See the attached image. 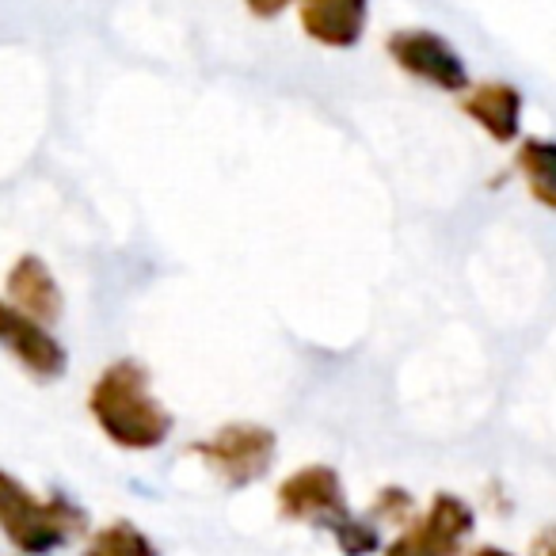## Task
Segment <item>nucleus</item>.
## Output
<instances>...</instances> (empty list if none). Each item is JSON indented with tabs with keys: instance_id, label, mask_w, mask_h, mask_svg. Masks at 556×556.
Instances as JSON below:
<instances>
[{
	"instance_id": "obj_1",
	"label": "nucleus",
	"mask_w": 556,
	"mask_h": 556,
	"mask_svg": "<svg viewBox=\"0 0 556 556\" xmlns=\"http://www.w3.org/2000/svg\"><path fill=\"white\" fill-rule=\"evenodd\" d=\"M88 412L115 446L138 450V454L164 446L176 427L172 412L153 396L149 370L138 358H118L96 378L88 393Z\"/></svg>"
},
{
	"instance_id": "obj_5",
	"label": "nucleus",
	"mask_w": 556,
	"mask_h": 556,
	"mask_svg": "<svg viewBox=\"0 0 556 556\" xmlns=\"http://www.w3.org/2000/svg\"><path fill=\"white\" fill-rule=\"evenodd\" d=\"M278 510L290 522H313L320 530H332L340 518L351 515V503L340 472L328 465H305L278 484Z\"/></svg>"
},
{
	"instance_id": "obj_3",
	"label": "nucleus",
	"mask_w": 556,
	"mask_h": 556,
	"mask_svg": "<svg viewBox=\"0 0 556 556\" xmlns=\"http://www.w3.org/2000/svg\"><path fill=\"white\" fill-rule=\"evenodd\" d=\"M275 431L260 424H229L210 439H199L187 446V454H194L206 465L214 477H222L229 488H244L252 480H260L275 462Z\"/></svg>"
},
{
	"instance_id": "obj_12",
	"label": "nucleus",
	"mask_w": 556,
	"mask_h": 556,
	"mask_svg": "<svg viewBox=\"0 0 556 556\" xmlns=\"http://www.w3.org/2000/svg\"><path fill=\"white\" fill-rule=\"evenodd\" d=\"M80 556H156V545L134 522L118 518V522L100 526V530L88 538Z\"/></svg>"
},
{
	"instance_id": "obj_6",
	"label": "nucleus",
	"mask_w": 556,
	"mask_h": 556,
	"mask_svg": "<svg viewBox=\"0 0 556 556\" xmlns=\"http://www.w3.org/2000/svg\"><path fill=\"white\" fill-rule=\"evenodd\" d=\"M0 348L9 351L35 381L62 378L70 366V355H65L62 340L47 328V320L27 317L9 298H0Z\"/></svg>"
},
{
	"instance_id": "obj_17",
	"label": "nucleus",
	"mask_w": 556,
	"mask_h": 556,
	"mask_svg": "<svg viewBox=\"0 0 556 556\" xmlns=\"http://www.w3.org/2000/svg\"><path fill=\"white\" fill-rule=\"evenodd\" d=\"M472 556H515V553H507V548H500V545H480Z\"/></svg>"
},
{
	"instance_id": "obj_15",
	"label": "nucleus",
	"mask_w": 556,
	"mask_h": 556,
	"mask_svg": "<svg viewBox=\"0 0 556 556\" xmlns=\"http://www.w3.org/2000/svg\"><path fill=\"white\" fill-rule=\"evenodd\" d=\"M526 556H556V526H545V530L530 541V553Z\"/></svg>"
},
{
	"instance_id": "obj_7",
	"label": "nucleus",
	"mask_w": 556,
	"mask_h": 556,
	"mask_svg": "<svg viewBox=\"0 0 556 556\" xmlns=\"http://www.w3.org/2000/svg\"><path fill=\"white\" fill-rule=\"evenodd\" d=\"M389 54L408 77L439 88V92H469V70L462 54L434 31H396L389 39Z\"/></svg>"
},
{
	"instance_id": "obj_2",
	"label": "nucleus",
	"mask_w": 556,
	"mask_h": 556,
	"mask_svg": "<svg viewBox=\"0 0 556 556\" xmlns=\"http://www.w3.org/2000/svg\"><path fill=\"white\" fill-rule=\"evenodd\" d=\"M88 526L85 510L65 495L39 500L12 472L0 469V530L24 556H42L70 545L73 533Z\"/></svg>"
},
{
	"instance_id": "obj_11",
	"label": "nucleus",
	"mask_w": 556,
	"mask_h": 556,
	"mask_svg": "<svg viewBox=\"0 0 556 556\" xmlns=\"http://www.w3.org/2000/svg\"><path fill=\"white\" fill-rule=\"evenodd\" d=\"M515 168L526 179L530 194L541 206L556 210V141L553 138H526L515 153Z\"/></svg>"
},
{
	"instance_id": "obj_9",
	"label": "nucleus",
	"mask_w": 556,
	"mask_h": 556,
	"mask_svg": "<svg viewBox=\"0 0 556 556\" xmlns=\"http://www.w3.org/2000/svg\"><path fill=\"white\" fill-rule=\"evenodd\" d=\"M4 287H9V302L16 309H24L27 317H39V320H58L65 309L62 302V287H58L54 270L39 260V255H20L12 263L9 278H4Z\"/></svg>"
},
{
	"instance_id": "obj_14",
	"label": "nucleus",
	"mask_w": 556,
	"mask_h": 556,
	"mask_svg": "<svg viewBox=\"0 0 556 556\" xmlns=\"http://www.w3.org/2000/svg\"><path fill=\"white\" fill-rule=\"evenodd\" d=\"M412 510H416V500H412V492H404V488H381L378 500H374V518H381V522L408 526Z\"/></svg>"
},
{
	"instance_id": "obj_4",
	"label": "nucleus",
	"mask_w": 556,
	"mask_h": 556,
	"mask_svg": "<svg viewBox=\"0 0 556 556\" xmlns=\"http://www.w3.org/2000/svg\"><path fill=\"white\" fill-rule=\"evenodd\" d=\"M477 530L472 507L454 492H439L431 507L412 518L386 545V556H462L465 538Z\"/></svg>"
},
{
	"instance_id": "obj_16",
	"label": "nucleus",
	"mask_w": 556,
	"mask_h": 556,
	"mask_svg": "<svg viewBox=\"0 0 556 556\" xmlns=\"http://www.w3.org/2000/svg\"><path fill=\"white\" fill-rule=\"evenodd\" d=\"M248 4H252L255 12H263V16H270V12H278L287 0H248Z\"/></svg>"
},
{
	"instance_id": "obj_10",
	"label": "nucleus",
	"mask_w": 556,
	"mask_h": 556,
	"mask_svg": "<svg viewBox=\"0 0 556 556\" xmlns=\"http://www.w3.org/2000/svg\"><path fill=\"white\" fill-rule=\"evenodd\" d=\"M302 20L325 47H355L366 27V0H302Z\"/></svg>"
},
{
	"instance_id": "obj_8",
	"label": "nucleus",
	"mask_w": 556,
	"mask_h": 556,
	"mask_svg": "<svg viewBox=\"0 0 556 556\" xmlns=\"http://www.w3.org/2000/svg\"><path fill=\"white\" fill-rule=\"evenodd\" d=\"M465 115L480 126L492 141L510 146L522 134V92L507 80H488L465 96Z\"/></svg>"
},
{
	"instance_id": "obj_13",
	"label": "nucleus",
	"mask_w": 556,
	"mask_h": 556,
	"mask_svg": "<svg viewBox=\"0 0 556 556\" xmlns=\"http://www.w3.org/2000/svg\"><path fill=\"white\" fill-rule=\"evenodd\" d=\"M336 538V545H340L343 556H370L381 548V533L374 530L370 522H358V518H340V522L328 530Z\"/></svg>"
}]
</instances>
